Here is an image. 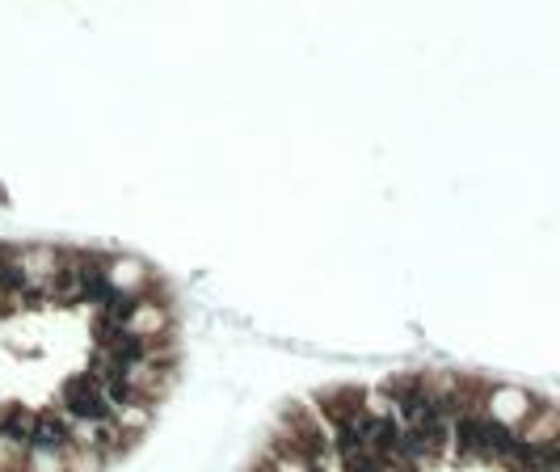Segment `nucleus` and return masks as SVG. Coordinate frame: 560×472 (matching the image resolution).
Listing matches in <instances>:
<instances>
[{
	"instance_id": "obj_1",
	"label": "nucleus",
	"mask_w": 560,
	"mask_h": 472,
	"mask_svg": "<svg viewBox=\"0 0 560 472\" xmlns=\"http://www.w3.org/2000/svg\"><path fill=\"white\" fill-rule=\"evenodd\" d=\"M59 405H64V413H68L72 422H88V426L114 417V405H110V396H105L101 380H97L93 371H88V376H72V380H64V388H59Z\"/></svg>"
},
{
	"instance_id": "obj_2",
	"label": "nucleus",
	"mask_w": 560,
	"mask_h": 472,
	"mask_svg": "<svg viewBox=\"0 0 560 472\" xmlns=\"http://www.w3.org/2000/svg\"><path fill=\"white\" fill-rule=\"evenodd\" d=\"M72 417L64 413H34V430H30V451H72Z\"/></svg>"
},
{
	"instance_id": "obj_3",
	"label": "nucleus",
	"mask_w": 560,
	"mask_h": 472,
	"mask_svg": "<svg viewBox=\"0 0 560 472\" xmlns=\"http://www.w3.org/2000/svg\"><path fill=\"white\" fill-rule=\"evenodd\" d=\"M320 413L333 422V430H354L367 417V400L358 388H337V393L320 396Z\"/></svg>"
},
{
	"instance_id": "obj_4",
	"label": "nucleus",
	"mask_w": 560,
	"mask_h": 472,
	"mask_svg": "<svg viewBox=\"0 0 560 472\" xmlns=\"http://www.w3.org/2000/svg\"><path fill=\"white\" fill-rule=\"evenodd\" d=\"M0 472H30V443L0 439Z\"/></svg>"
}]
</instances>
